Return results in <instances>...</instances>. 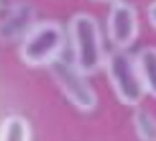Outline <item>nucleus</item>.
Segmentation results:
<instances>
[{"instance_id": "f03ea898", "label": "nucleus", "mask_w": 156, "mask_h": 141, "mask_svg": "<svg viewBox=\"0 0 156 141\" xmlns=\"http://www.w3.org/2000/svg\"><path fill=\"white\" fill-rule=\"evenodd\" d=\"M105 71L108 79L120 103L128 107H138L146 97V87L142 83L136 59L130 56L124 49H116L105 55Z\"/></svg>"}, {"instance_id": "f257e3e1", "label": "nucleus", "mask_w": 156, "mask_h": 141, "mask_svg": "<svg viewBox=\"0 0 156 141\" xmlns=\"http://www.w3.org/2000/svg\"><path fill=\"white\" fill-rule=\"evenodd\" d=\"M69 42L73 51V65L83 75H93L105 65L104 39L98 20L91 14L79 12L69 22Z\"/></svg>"}, {"instance_id": "6e6552de", "label": "nucleus", "mask_w": 156, "mask_h": 141, "mask_svg": "<svg viewBox=\"0 0 156 141\" xmlns=\"http://www.w3.org/2000/svg\"><path fill=\"white\" fill-rule=\"evenodd\" d=\"M0 141H30V127L20 115H10L0 125Z\"/></svg>"}, {"instance_id": "7ed1b4c3", "label": "nucleus", "mask_w": 156, "mask_h": 141, "mask_svg": "<svg viewBox=\"0 0 156 141\" xmlns=\"http://www.w3.org/2000/svg\"><path fill=\"white\" fill-rule=\"evenodd\" d=\"M65 49V30L55 20L37 22L20 42V59L29 67H49Z\"/></svg>"}, {"instance_id": "f8f14e48", "label": "nucleus", "mask_w": 156, "mask_h": 141, "mask_svg": "<svg viewBox=\"0 0 156 141\" xmlns=\"http://www.w3.org/2000/svg\"><path fill=\"white\" fill-rule=\"evenodd\" d=\"M93 2H112V4H114V2H118V0H93Z\"/></svg>"}, {"instance_id": "9d476101", "label": "nucleus", "mask_w": 156, "mask_h": 141, "mask_svg": "<svg viewBox=\"0 0 156 141\" xmlns=\"http://www.w3.org/2000/svg\"><path fill=\"white\" fill-rule=\"evenodd\" d=\"M148 20H150V24L156 28V2H152V4L148 6Z\"/></svg>"}, {"instance_id": "20e7f679", "label": "nucleus", "mask_w": 156, "mask_h": 141, "mask_svg": "<svg viewBox=\"0 0 156 141\" xmlns=\"http://www.w3.org/2000/svg\"><path fill=\"white\" fill-rule=\"evenodd\" d=\"M49 73H51L53 81L57 83L67 101L79 111H93L98 107V95L93 87L87 81V75H83L79 69L73 65V61H63L61 56L49 65Z\"/></svg>"}, {"instance_id": "39448f33", "label": "nucleus", "mask_w": 156, "mask_h": 141, "mask_svg": "<svg viewBox=\"0 0 156 141\" xmlns=\"http://www.w3.org/2000/svg\"><path fill=\"white\" fill-rule=\"evenodd\" d=\"M138 36V12L130 2H114L108 14V39L116 49H130Z\"/></svg>"}, {"instance_id": "423d86ee", "label": "nucleus", "mask_w": 156, "mask_h": 141, "mask_svg": "<svg viewBox=\"0 0 156 141\" xmlns=\"http://www.w3.org/2000/svg\"><path fill=\"white\" fill-rule=\"evenodd\" d=\"M37 24V10L29 2H16L8 8L4 18L0 20V42L12 45L23 42V39L30 32V28Z\"/></svg>"}, {"instance_id": "1a4fd4ad", "label": "nucleus", "mask_w": 156, "mask_h": 141, "mask_svg": "<svg viewBox=\"0 0 156 141\" xmlns=\"http://www.w3.org/2000/svg\"><path fill=\"white\" fill-rule=\"evenodd\" d=\"M132 123L140 141H156V119L146 109H136L132 115Z\"/></svg>"}, {"instance_id": "0eeeda50", "label": "nucleus", "mask_w": 156, "mask_h": 141, "mask_svg": "<svg viewBox=\"0 0 156 141\" xmlns=\"http://www.w3.org/2000/svg\"><path fill=\"white\" fill-rule=\"evenodd\" d=\"M136 65H138L142 83L146 87V93L156 97V46H146L136 55Z\"/></svg>"}, {"instance_id": "9b49d317", "label": "nucleus", "mask_w": 156, "mask_h": 141, "mask_svg": "<svg viewBox=\"0 0 156 141\" xmlns=\"http://www.w3.org/2000/svg\"><path fill=\"white\" fill-rule=\"evenodd\" d=\"M14 4H16V0H0V10L6 12L8 8H12Z\"/></svg>"}]
</instances>
